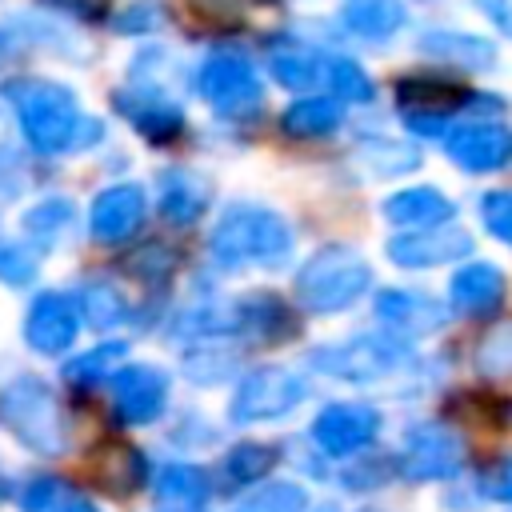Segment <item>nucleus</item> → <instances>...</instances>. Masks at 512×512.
I'll list each match as a JSON object with an SVG mask.
<instances>
[{"label": "nucleus", "instance_id": "1", "mask_svg": "<svg viewBox=\"0 0 512 512\" xmlns=\"http://www.w3.org/2000/svg\"><path fill=\"white\" fill-rule=\"evenodd\" d=\"M4 96L20 120L24 140L40 152V156H64V152H80L88 144H96L104 136L100 120L84 116L72 88L56 84V80H40V76H20L4 84Z\"/></svg>", "mask_w": 512, "mask_h": 512}, {"label": "nucleus", "instance_id": "2", "mask_svg": "<svg viewBox=\"0 0 512 512\" xmlns=\"http://www.w3.org/2000/svg\"><path fill=\"white\" fill-rule=\"evenodd\" d=\"M292 228L280 212L252 204V200H232L212 236H208V256L216 268L224 272H240V268H284L292 256Z\"/></svg>", "mask_w": 512, "mask_h": 512}, {"label": "nucleus", "instance_id": "3", "mask_svg": "<svg viewBox=\"0 0 512 512\" xmlns=\"http://www.w3.org/2000/svg\"><path fill=\"white\" fill-rule=\"evenodd\" d=\"M0 424L36 456H60L68 448L64 408L40 376H12L0 388Z\"/></svg>", "mask_w": 512, "mask_h": 512}, {"label": "nucleus", "instance_id": "4", "mask_svg": "<svg viewBox=\"0 0 512 512\" xmlns=\"http://www.w3.org/2000/svg\"><path fill=\"white\" fill-rule=\"evenodd\" d=\"M372 288V268L356 248H320L296 272V300L308 312H344Z\"/></svg>", "mask_w": 512, "mask_h": 512}, {"label": "nucleus", "instance_id": "5", "mask_svg": "<svg viewBox=\"0 0 512 512\" xmlns=\"http://www.w3.org/2000/svg\"><path fill=\"white\" fill-rule=\"evenodd\" d=\"M408 360V344L400 336L388 332H360L336 344H320L308 352V364L332 380H348V384H372L392 376L400 364Z\"/></svg>", "mask_w": 512, "mask_h": 512}, {"label": "nucleus", "instance_id": "6", "mask_svg": "<svg viewBox=\"0 0 512 512\" xmlns=\"http://www.w3.org/2000/svg\"><path fill=\"white\" fill-rule=\"evenodd\" d=\"M196 88H200L204 104L228 120H248L264 104V84L256 76V64L236 48H216L200 64Z\"/></svg>", "mask_w": 512, "mask_h": 512}, {"label": "nucleus", "instance_id": "7", "mask_svg": "<svg viewBox=\"0 0 512 512\" xmlns=\"http://www.w3.org/2000/svg\"><path fill=\"white\" fill-rule=\"evenodd\" d=\"M308 396V380L292 368H280V364H264V368H252L236 392H232V404H228V416L236 424H264V420H280L288 416L292 408H300Z\"/></svg>", "mask_w": 512, "mask_h": 512}, {"label": "nucleus", "instance_id": "8", "mask_svg": "<svg viewBox=\"0 0 512 512\" xmlns=\"http://www.w3.org/2000/svg\"><path fill=\"white\" fill-rule=\"evenodd\" d=\"M312 444L328 456H356L380 436V412L364 400H336L312 416Z\"/></svg>", "mask_w": 512, "mask_h": 512}, {"label": "nucleus", "instance_id": "9", "mask_svg": "<svg viewBox=\"0 0 512 512\" xmlns=\"http://www.w3.org/2000/svg\"><path fill=\"white\" fill-rule=\"evenodd\" d=\"M396 96H400L404 124L412 132H420V136H444L448 132V116L472 104V92H464L456 84H444V80H432V76L404 80L396 88Z\"/></svg>", "mask_w": 512, "mask_h": 512}, {"label": "nucleus", "instance_id": "10", "mask_svg": "<svg viewBox=\"0 0 512 512\" xmlns=\"http://www.w3.org/2000/svg\"><path fill=\"white\" fill-rule=\"evenodd\" d=\"M464 464V444L444 424H416L400 448V472L408 480H448Z\"/></svg>", "mask_w": 512, "mask_h": 512}, {"label": "nucleus", "instance_id": "11", "mask_svg": "<svg viewBox=\"0 0 512 512\" xmlns=\"http://www.w3.org/2000/svg\"><path fill=\"white\" fill-rule=\"evenodd\" d=\"M112 408L124 424H152L168 408V372L156 364H124L112 372Z\"/></svg>", "mask_w": 512, "mask_h": 512}, {"label": "nucleus", "instance_id": "12", "mask_svg": "<svg viewBox=\"0 0 512 512\" xmlns=\"http://www.w3.org/2000/svg\"><path fill=\"white\" fill-rule=\"evenodd\" d=\"M116 112L144 136V140H156V144H168L180 136L184 128V108L156 84H132V88H120L112 96Z\"/></svg>", "mask_w": 512, "mask_h": 512}, {"label": "nucleus", "instance_id": "13", "mask_svg": "<svg viewBox=\"0 0 512 512\" xmlns=\"http://www.w3.org/2000/svg\"><path fill=\"white\" fill-rule=\"evenodd\" d=\"M80 332V308L64 292H40L24 316V344L40 356H60Z\"/></svg>", "mask_w": 512, "mask_h": 512}, {"label": "nucleus", "instance_id": "14", "mask_svg": "<svg viewBox=\"0 0 512 512\" xmlns=\"http://www.w3.org/2000/svg\"><path fill=\"white\" fill-rule=\"evenodd\" d=\"M384 252L396 268H440V264L472 256V236L460 224H440L424 232H400L388 240Z\"/></svg>", "mask_w": 512, "mask_h": 512}, {"label": "nucleus", "instance_id": "15", "mask_svg": "<svg viewBox=\"0 0 512 512\" xmlns=\"http://www.w3.org/2000/svg\"><path fill=\"white\" fill-rule=\"evenodd\" d=\"M444 152L464 172H500L512 164V128L500 124H468L444 136Z\"/></svg>", "mask_w": 512, "mask_h": 512}, {"label": "nucleus", "instance_id": "16", "mask_svg": "<svg viewBox=\"0 0 512 512\" xmlns=\"http://www.w3.org/2000/svg\"><path fill=\"white\" fill-rule=\"evenodd\" d=\"M144 188L140 184H112L92 200L88 212V232L100 244H124L128 236H136V228L144 224Z\"/></svg>", "mask_w": 512, "mask_h": 512}, {"label": "nucleus", "instance_id": "17", "mask_svg": "<svg viewBox=\"0 0 512 512\" xmlns=\"http://www.w3.org/2000/svg\"><path fill=\"white\" fill-rule=\"evenodd\" d=\"M380 216L404 232H424V228H440V224H452L456 216V204L432 188V184H416V188H400L392 192L384 204H380Z\"/></svg>", "mask_w": 512, "mask_h": 512}, {"label": "nucleus", "instance_id": "18", "mask_svg": "<svg viewBox=\"0 0 512 512\" xmlns=\"http://www.w3.org/2000/svg\"><path fill=\"white\" fill-rule=\"evenodd\" d=\"M376 316L404 336H428L448 320V304L412 288H384L376 292Z\"/></svg>", "mask_w": 512, "mask_h": 512}, {"label": "nucleus", "instance_id": "19", "mask_svg": "<svg viewBox=\"0 0 512 512\" xmlns=\"http://www.w3.org/2000/svg\"><path fill=\"white\" fill-rule=\"evenodd\" d=\"M504 296H508V280H504V272H500L496 264H488V260L464 264V268L452 276V284H448V300H452V308H456L460 316H492V312L504 304Z\"/></svg>", "mask_w": 512, "mask_h": 512}, {"label": "nucleus", "instance_id": "20", "mask_svg": "<svg viewBox=\"0 0 512 512\" xmlns=\"http://www.w3.org/2000/svg\"><path fill=\"white\" fill-rule=\"evenodd\" d=\"M88 472H92V484L96 488H104L112 496H132V492H140V484L148 476V464H144V456L132 444L112 440V444H100L92 452Z\"/></svg>", "mask_w": 512, "mask_h": 512}, {"label": "nucleus", "instance_id": "21", "mask_svg": "<svg viewBox=\"0 0 512 512\" xmlns=\"http://www.w3.org/2000/svg\"><path fill=\"white\" fill-rule=\"evenodd\" d=\"M268 72L292 92H312L328 76V56L312 52L300 40H276L268 48Z\"/></svg>", "mask_w": 512, "mask_h": 512}, {"label": "nucleus", "instance_id": "22", "mask_svg": "<svg viewBox=\"0 0 512 512\" xmlns=\"http://www.w3.org/2000/svg\"><path fill=\"white\" fill-rule=\"evenodd\" d=\"M208 496L212 488L200 464H164L156 476V512H204Z\"/></svg>", "mask_w": 512, "mask_h": 512}, {"label": "nucleus", "instance_id": "23", "mask_svg": "<svg viewBox=\"0 0 512 512\" xmlns=\"http://www.w3.org/2000/svg\"><path fill=\"white\" fill-rule=\"evenodd\" d=\"M232 316H236V332H248L252 340H288L296 332V316L272 292L244 296L240 304H232Z\"/></svg>", "mask_w": 512, "mask_h": 512}, {"label": "nucleus", "instance_id": "24", "mask_svg": "<svg viewBox=\"0 0 512 512\" xmlns=\"http://www.w3.org/2000/svg\"><path fill=\"white\" fill-rule=\"evenodd\" d=\"M208 208V184L200 176H192L188 168H168L160 172V216L176 228L200 220V212Z\"/></svg>", "mask_w": 512, "mask_h": 512}, {"label": "nucleus", "instance_id": "25", "mask_svg": "<svg viewBox=\"0 0 512 512\" xmlns=\"http://www.w3.org/2000/svg\"><path fill=\"white\" fill-rule=\"evenodd\" d=\"M408 8L404 0H344L340 24L360 40H388L404 28Z\"/></svg>", "mask_w": 512, "mask_h": 512}, {"label": "nucleus", "instance_id": "26", "mask_svg": "<svg viewBox=\"0 0 512 512\" xmlns=\"http://www.w3.org/2000/svg\"><path fill=\"white\" fill-rule=\"evenodd\" d=\"M420 52L444 60V64H456V68H492L496 64V48L472 32H456V28H432L420 36Z\"/></svg>", "mask_w": 512, "mask_h": 512}, {"label": "nucleus", "instance_id": "27", "mask_svg": "<svg viewBox=\"0 0 512 512\" xmlns=\"http://www.w3.org/2000/svg\"><path fill=\"white\" fill-rule=\"evenodd\" d=\"M340 120H344V112H340V104L328 100V96H304V100L288 104L284 116H280L284 132H288V136H300V140H308V136H328V132L340 128Z\"/></svg>", "mask_w": 512, "mask_h": 512}, {"label": "nucleus", "instance_id": "28", "mask_svg": "<svg viewBox=\"0 0 512 512\" xmlns=\"http://www.w3.org/2000/svg\"><path fill=\"white\" fill-rule=\"evenodd\" d=\"M20 224H24V236H28L36 248H52V244H60V240L68 236V228L76 224V208H72V200H64V196H48V200L32 204Z\"/></svg>", "mask_w": 512, "mask_h": 512}, {"label": "nucleus", "instance_id": "29", "mask_svg": "<svg viewBox=\"0 0 512 512\" xmlns=\"http://www.w3.org/2000/svg\"><path fill=\"white\" fill-rule=\"evenodd\" d=\"M76 308H80V320H88V324L100 328V332H108V328H116V324L128 320V300H124V292H120L116 284H108V280H88V284L76 292Z\"/></svg>", "mask_w": 512, "mask_h": 512}, {"label": "nucleus", "instance_id": "30", "mask_svg": "<svg viewBox=\"0 0 512 512\" xmlns=\"http://www.w3.org/2000/svg\"><path fill=\"white\" fill-rule=\"evenodd\" d=\"M276 460H280L276 444L244 440V444L228 448V456H224V472H228L232 484H252V480H260V476H268Z\"/></svg>", "mask_w": 512, "mask_h": 512}, {"label": "nucleus", "instance_id": "31", "mask_svg": "<svg viewBox=\"0 0 512 512\" xmlns=\"http://www.w3.org/2000/svg\"><path fill=\"white\" fill-rule=\"evenodd\" d=\"M124 352H128V344L124 340H108V344H96V348H88V352H80V356H72L68 364H64V376L72 380V384H96V380H112V368L124 360Z\"/></svg>", "mask_w": 512, "mask_h": 512}, {"label": "nucleus", "instance_id": "32", "mask_svg": "<svg viewBox=\"0 0 512 512\" xmlns=\"http://www.w3.org/2000/svg\"><path fill=\"white\" fill-rule=\"evenodd\" d=\"M304 508H308V496L300 484L272 480V484H260L252 496H244L232 512H304Z\"/></svg>", "mask_w": 512, "mask_h": 512}, {"label": "nucleus", "instance_id": "33", "mask_svg": "<svg viewBox=\"0 0 512 512\" xmlns=\"http://www.w3.org/2000/svg\"><path fill=\"white\" fill-rule=\"evenodd\" d=\"M324 84H328L340 100L372 104V80H368V72H364L356 60H348V56H328V76H324Z\"/></svg>", "mask_w": 512, "mask_h": 512}, {"label": "nucleus", "instance_id": "34", "mask_svg": "<svg viewBox=\"0 0 512 512\" xmlns=\"http://www.w3.org/2000/svg\"><path fill=\"white\" fill-rule=\"evenodd\" d=\"M36 272H40L36 252L28 244H20V240H12V236L0 232V280L8 288H28L36 280Z\"/></svg>", "mask_w": 512, "mask_h": 512}, {"label": "nucleus", "instance_id": "35", "mask_svg": "<svg viewBox=\"0 0 512 512\" xmlns=\"http://www.w3.org/2000/svg\"><path fill=\"white\" fill-rule=\"evenodd\" d=\"M476 372H484V376H508L512 372V320L496 324L476 344Z\"/></svg>", "mask_w": 512, "mask_h": 512}, {"label": "nucleus", "instance_id": "36", "mask_svg": "<svg viewBox=\"0 0 512 512\" xmlns=\"http://www.w3.org/2000/svg\"><path fill=\"white\" fill-rule=\"evenodd\" d=\"M364 160H368L380 176H400V172H412V168L420 164L416 148L396 144V140H372V144H364Z\"/></svg>", "mask_w": 512, "mask_h": 512}, {"label": "nucleus", "instance_id": "37", "mask_svg": "<svg viewBox=\"0 0 512 512\" xmlns=\"http://www.w3.org/2000/svg\"><path fill=\"white\" fill-rule=\"evenodd\" d=\"M68 488L56 480V476H36L20 488V508L24 512H60L68 500Z\"/></svg>", "mask_w": 512, "mask_h": 512}, {"label": "nucleus", "instance_id": "38", "mask_svg": "<svg viewBox=\"0 0 512 512\" xmlns=\"http://www.w3.org/2000/svg\"><path fill=\"white\" fill-rule=\"evenodd\" d=\"M480 216H484V228H488L496 240L512 244V192H508V188L484 192V200H480Z\"/></svg>", "mask_w": 512, "mask_h": 512}, {"label": "nucleus", "instance_id": "39", "mask_svg": "<svg viewBox=\"0 0 512 512\" xmlns=\"http://www.w3.org/2000/svg\"><path fill=\"white\" fill-rule=\"evenodd\" d=\"M116 28L124 32V36H140V32H152L156 28V8L152 4H132L120 20H116Z\"/></svg>", "mask_w": 512, "mask_h": 512}, {"label": "nucleus", "instance_id": "40", "mask_svg": "<svg viewBox=\"0 0 512 512\" xmlns=\"http://www.w3.org/2000/svg\"><path fill=\"white\" fill-rule=\"evenodd\" d=\"M476 8L512 40V0H476Z\"/></svg>", "mask_w": 512, "mask_h": 512}, {"label": "nucleus", "instance_id": "41", "mask_svg": "<svg viewBox=\"0 0 512 512\" xmlns=\"http://www.w3.org/2000/svg\"><path fill=\"white\" fill-rule=\"evenodd\" d=\"M484 488H488V496H492V500L512 504V460H508V464H500V468L484 480Z\"/></svg>", "mask_w": 512, "mask_h": 512}, {"label": "nucleus", "instance_id": "42", "mask_svg": "<svg viewBox=\"0 0 512 512\" xmlns=\"http://www.w3.org/2000/svg\"><path fill=\"white\" fill-rule=\"evenodd\" d=\"M52 4L64 8V12H72V16H80V20H96L108 8V0H52Z\"/></svg>", "mask_w": 512, "mask_h": 512}, {"label": "nucleus", "instance_id": "43", "mask_svg": "<svg viewBox=\"0 0 512 512\" xmlns=\"http://www.w3.org/2000/svg\"><path fill=\"white\" fill-rule=\"evenodd\" d=\"M60 512H100V508H96L92 500H68V504L60 508Z\"/></svg>", "mask_w": 512, "mask_h": 512}, {"label": "nucleus", "instance_id": "44", "mask_svg": "<svg viewBox=\"0 0 512 512\" xmlns=\"http://www.w3.org/2000/svg\"><path fill=\"white\" fill-rule=\"evenodd\" d=\"M8 496H12V480H8V476H4V472H0V504H4V500H8Z\"/></svg>", "mask_w": 512, "mask_h": 512}, {"label": "nucleus", "instance_id": "45", "mask_svg": "<svg viewBox=\"0 0 512 512\" xmlns=\"http://www.w3.org/2000/svg\"><path fill=\"white\" fill-rule=\"evenodd\" d=\"M320 512H336V508H320ZM360 512H368V508H360Z\"/></svg>", "mask_w": 512, "mask_h": 512}]
</instances>
